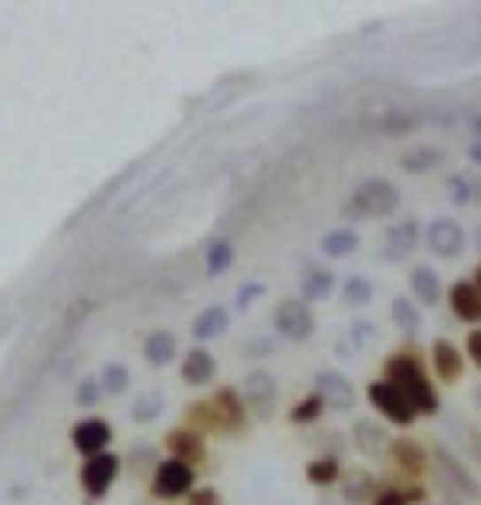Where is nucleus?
<instances>
[{
	"label": "nucleus",
	"mask_w": 481,
	"mask_h": 505,
	"mask_svg": "<svg viewBox=\"0 0 481 505\" xmlns=\"http://www.w3.org/2000/svg\"><path fill=\"white\" fill-rule=\"evenodd\" d=\"M322 414H326V400H322V397L312 390V393H306L299 404H291L289 421H291V424H299V428H308V424H315Z\"/></svg>",
	"instance_id": "c756f323"
},
{
	"label": "nucleus",
	"mask_w": 481,
	"mask_h": 505,
	"mask_svg": "<svg viewBox=\"0 0 481 505\" xmlns=\"http://www.w3.org/2000/svg\"><path fill=\"white\" fill-rule=\"evenodd\" d=\"M271 326L289 343H308L315 336V312L302 299H285V302H278V309L271 315Z\"/></svg>",
	"instance_id": "39448f33"
},
{
	"label": "nucleus",
	"mask_w": 481,
	"mask_h": 505,
	"mask_svg": "<svg viewBox=\"0 0 481 505\" xmlns=\"http://www.w3.org/2000/svg\"><path fill=\"white\" fill-rule=\"evenodd\" d=\"M444 163V150L441 146H414L400 156V170L407 174H427V170H438Z\"/></svg>",
	"instance_id": "bb28decb"
},
{
	"label": "nucleus",
	"mask_w": 481,
	"mask_h": 505,
	"mask_svg": "<svg viewBox=\"0 0 481 505\" xmlns=\"http://www.w3.org/2000/svg\"><path fill=\"white\" fill-rule=\"evenodd\" d=\"M183 424L197 434H224L221 431V417H217V408H213V400H193L187 414H183Z\"/></svg>",
	"instance_id": "b1692460"
},
{
	"label": "nucleus",
	"mask_w": 481,
	"mask_h": 505,
	"mask_svg": "<svg viewBox=\"0 0 481 505\" xmlns=\"http://www.w3.org/2000/svg\"><path fill=\"white\" fill-rule=\"evenodd\" d=\"M119 475H122V458H119L116 451H105V454H96V458L81 462V468H78V486H81V492L92 502H98V499H105L112 492Z\"/></svg>",
	"instance_id": "20e7f679"
},
{
	"label": "nucleus",
	"mask_w": 481,
	"mask_h": 505,
	"mask_svg": "<svg viewBox=\"0 0 481 505\" xmlns=\"http://www.w3.org/2000/svg\"><path fill=\"white\" fill-rule=\"evenodd\" d=\"M475 285H478V291H481V265L475 268Z\"/></svg>",
	"instance_id": "79ce46f5"
},
{
	"label": "nucleus",
	"mask_w": 481,
	"mask_h": 505,
	"mask_svg": "<svg viewBox=\"0 0 481 505\" xmlns=\"http://www.w3.org/2000/svg\"><path fill=\"white\" fill-rule=\"evenodd\" d=\"M193 488H197V468L183 465L170 454L153 465V478H150V495L153 499H163V502L190 499Z\"/></svg>",
	"instance_id": "7ed1b4c3"
},
{
	"label": "nucleus",
	"mask_w": 481,
	"mask_h": 505,
	"mask_svg": "<svg viewBox=\"0 0 481 505\" xmlns=\"http://www.w3.org/2000/svg\"><path fill=\"white\" fill-rule=\"evenodd\" d=\"M393 462L410 471V475H421L423 465H427V451H423L417 441H393Z\"/></svg>",
	"instance_id": "7c9ffc66"
},
{
	"label": "nucleus",
	"mask_w": 481,
	"mask_h": 505,
	"mask_svg": "<svg viewBox=\"0 0 481 505\" xmlns=\"http://www.w3.org/2000/svg\"><path fill=\"white\" fill-rule=\"evenodd\" d=\"M468 156H471V163H478V167H481V139L471 146V150H468Z\"/></svg>",
	"instance_id": "a19ab883"
},
{
	"label": "nucleus",
	"mask_w": 481,
	"mask_h": 505,
	"mask_svg": "<svg viewBox=\"0 0 481 505\" xmlns=\"http://www.w3.org/2000/svg\"><path fill=\"white\" fill-rule=\"evenodd\" d=\"M423 245L434 258H458L468 248V231L454 217H431L423 228Z\"/></svg>",
	"instance_id": "423d86ee"
},
{
	"label": "nucleus",
	"mask_w": 481,
	"mask_h": 505,
	"mask_svg": "<svg viewBox=\"0 0 481 505\" xmlns=\"http://www.w3.org/2000/svg\"><path fill=\"white\" fill-rule=\"evenodd\" d=\"M228 330H231V309L213 302V306H207V309H200L193 315L190 339H193V346H207L213 339L228 336Z\"/></svg>",
	"instance_id": "ddd939ff"
},
{
	"label": "nucleus",
	"mask_w": 481,
	"mask_h": 505,
	"mask_svg": "<svg viewBox=\"0 0 481 505\" xmlns=\"http://www.w3.org/2000/svg\"><path fill=\"white\" fill-rule=\"evenodd\" d=\"M373 505H410V502H407V492L390 488V492H380V495L373 499Z\"/></svg>",
	"instance_id": "58836bf2"
},
{
	"label": "nucleus",
	"mask_w": 481,
	"mask_h": 505,
	"mask_svg": "<svg viewBox=\"0 0 481 505\" xmlns=\"http://www.w3.org/2000/svg\"><path fill=\"white\" fill-rule=\"evenodd\" d=\"M217 377V356L207 346H190L180 360V380L187 387H207Z\"/></svg>",
	"instance_id": "4468645a"
},
{
	"label": "nucleus",
	"mask_w": 481,
	"mask_h": 505,
	"mask_svg": "<svg viewBox=\"0 0 481 505\" xmlns=\"http://www.w3.org/2000/svg\"><path fill=\"white\" fill-rule=\"evenodd\" d=\"M163 410H167V393L163 390H143L129 404V414H133L136 424H153Z\"/></svg>",
	"instance_id": "a878e982"
},
{
	"label": "nucleus",
	"mask_w": 481,
	"mask_h": 505,
	"mask_svg": "<svg viewBox=\"0 0 481 505\" xmlns=\"http://www.w3.org/2000/svg\"><path fill=\"white\" fill-rule=\"evenodd\" d=\"M390 319L397 322V330L404 332V336H417L421 332V312H417V306L410 302V299H404V295H397L393 302H390Z\"/></svg>",
	"instance_id": "c85d7f7f"
},
{
	"label": "nucleus",
	"mask_w": 481,
	"mask_h": 505,
	"mask_svg": "<svg viewBox=\"0 0 481 505\" xmlns=\"http://www.w3.org/2000/svg\"><path fill=\"white\" fill-rule=\"evenodd\" d=\"M397 207H400V190L386 176H369L349 194L343 214L353 217V221H360V217H390L397 214Z\"/></svg>",
	"instance_id": "f03ea898"
},
{
	"label": "nucleus",
	"mask_w": 481,
	"mask_h": 505,
	"mask_svg": "<svg viewBox=\"0 0 481 505\" xmlns=\"http://www.w3.org/2000/svg\"><path fill=\"white\" fill-rule=\"evenodd\" d=\"M468 356L481 367V330H475L471 336H468Z\"/></svg>",
	"instance_id": "ea45409f"
},
{
	"label": "nucleus",
	"mask_w": 481,
	"mask_h": 505,
	"mask_svg": "<svg viewBox=\"0 0 481 505\" xmlns=\"http://www.w3.org/2000/svg\"><path fill=\"white\" fill-rule=\"evenodd\" d=\"M475 133L481 136V119H475Z\"/></svg>",
	"instance_id": "37998d69"
},
{
	"label": "nucleus",
	"mask_w": 481,
	"mask_h": 505,
	"mask_svg": "<svg viewBox=\"0 0 481 505\" xmlns=\"http://www.w3.org/2000/svg\"><path fill=\"white\" fill-rule=\"evenodd\" d=\"M163 447L170 451V458H176V462H183V465H190V468H197V465H204V462H207V441H204V434L190 431L187 424L167 431Z\"/></svg>",
	"instance_id": "9b49d317"
},
{
	"label": "nucleus",
	"mask_w": 481,
	"mask_h": 505,
	"mask_svg": "<svg viewBox=\"0 0 481 505\" xmlns=\"http://www.w3.org/2000/svg\"><path fill=\"white\" fill-rule=\"evenodd\" d=\"M447 302H451V312L464 319V322H481V291L475 282H454L451 291H447Z\"/></svg>",
	"instance_id": "a211bd4d"
},
{
	"label": "nucleus",
	"mask_w": 481,
	"mask_h": 505,
	"mask_svg": "<svg viewBox=\"0 0 481 505\" xmlns=\"http://www.w3.org/2000/svg\"><path fill=\"white\" fill-rule=\"evenodd\" d=\"M360 248V231L356 228H332L319 237V252L322 258H332V261H339V258H349V254Z\"/></svg>",
	"instance_id": "412c9836"
},
{
	"label": "nucleus",
	"mask_w": 481,
	"mask_h": 505,
	"mask_svg": "<svg viewBox=\"0 0 481 505\" xmlns=\"http://www.w3.org/2000/svg\"><path fill=\"white\" fill-rule=\"evenodd\" d=\"M102 400V387H98V377H81L75 384V404L78 408H96Z\"/></svg>",
	"instance_id": "f704fd0d"
},
{
	"label": "nucleus",
	"mask_w": 481,
	"mask_h": 505,
	"mask_svg": "<svg viewBox=\"0 0 481 505\" xmlns=\"http://www.w3.org/2000/svg\"><path fill=\"white\" fill-rule=\"evenodd\" d=\"M423 237L421 224L414 217H407L400 224H393L390 231L384 234V258L386 261H404L410 258V252L417 248V241Z\"/></svg>",
	"instance_id": "2eb2a0df"
},
{
	"label": "nucleus",
	"mask_w": 481,
	"mask_h": 505,
	"mask_svg": "<svg viewBox=\"0 0 481 505\" xmlns=\"http://www.w3.org/2000/svg\"><path fill=\"white\" fill-rule=\"evenodd\" d=\"M211 400H213V408H217V417H221V431H224V434H244V431H248L251 410L248 404H244V397H241V390L221 387Z\"/></svg>",
	"instance_id": "f8f14e48"
},
{
	"label": "nucleus",
	"mask_w": 481,
	"mask_h": 505,
	"mask_svg": "<svg viewBox=\"0 0 481 505\" xmlns=\"http://www.w3.org/2000/svg\"><path fill=\"white\" fill-rule=\"evenodd\" d=\"M447 197H451V204L468 207V204H471V183H468L462 174L447 176Z\"/></svg>",
	"instance_id": "e433bc0d"
},
{
	"label": "nucleus",
	"mask_w": 481,
	"mask_h": 505,
	"mask_svg": "<svg viewBox=\"0 0 481 505\" xmlns=\"http://www.w3.org/2000/svg\"><path fill=\"white\" fill-rule=\"evenodd\" d=\"M72 447H75L81 458H96V454H105V451H112V438H116V431L112 424L105 421V417H81L75 428H72Z\"/></svg>",
	"instance_id": "1a4fd4ad"
},
{
	"label": "nucleus",
	"mask_w": 481,
	"mask_h": 505,
	"mask_svg": "<svg viewBox=\"0 0 481 505\" xmlns=\"http://www.w3.org/2000/svg\"><path fill=\"white\" fill-rule=\"evenodd\" d=\"M434 458H438V465H441L444 471H447V478H451L454 486L462 488V492H468L471 499H478V495H481L478 482H475V478H471V475L464 471V465L458 462V458H451V454H447L444 447H438V451H434Z\"/></svg>",
	"instance_id": "cd10ccee"
},
{
	"label": "nucleus",
	"mask_w": 481,
	"mask_h": 505,
	"mask_svg": "<svg viewBox=\"0 0 481 505\" xmlns=\"http://www.w3.org/2000/svg\"><path fill=\"white\" fill-rule=\"evenodd\" d=\"M312 387L315 393L326 400V408L332 410H349L356 404V387L349 384L346 373H339V369H319L315 377H312Z\"/></svg>",
	"instance_id": "9d476101"
},
{
	"label": "nucleus",
	"mask_w": 481,
	"mask_h": 505,
	"mask_svg": "<svg viewBox=\"0 0 481 505\" xmlns=\"http://www.w3.org/2000/svg\"><path fill=\"white\" fill-rule=\"evenodd\" d=\"M353 445L360 447L363 454H380V451H386L393 441H390V434H386L384 424H376V421L363 417V421H356V424H353Z\"/></svg>",
	"instance_id": "4be33fe9"
},
{
	"label": "nucleus",
	"mask_w": 481,
	"mask_h": 505,
	"mask_svg": "<svg viewBox=\"0 0 481 505\" xmlns=\"http://www.w3.org/2000/svg\"><path fill=\"white\" fill-rule=\"evenodd\" d=\"M176 356H180V339H176V332L153 330L143 339V360H146V367L167 369L170 363H176Z\"/></svg>",
	"instance_id": "dca6fc26"
},
{
	"label": "nucleus",
	"mask_w": 481,
	"mask_h": 505,
	"mask_svg": "<svg viewBox=\"0 0 481 505\" xmlns=\"http://www.w3.org/2000/svg\"><path fill=\"white\" fill-rule=\"evenodd\" d=\"M237 261V248H234L231 237H211L207 241V252H204V272L207 278H221L228 275Z\"/></svg>",
	"instance_id": "6ab92c4d"
},
{
	"label": "nucleus",
	"mask_w": 481,
	"mask_h": 505,
	"mask_svg": "<svg viewBox=\"0 0 481 505\" xmlns=\"http://www.w3.org/2000/svg\"><path fill=\"white\" fill-rule=\"evenodd\" d=\"M386 369V384H393V387L404 393L407 400L414 404V410L417 414H438L441 410V397H438V390H434V384L427 380V373H423V367L417 363V360H410V356H390L384 363Z\"/></svg>",
	"instance_id": "f257e3e1"
},
{
	"label": "nucleus",
	"mask_w": 481,
	"mask_h": 505,
	"mask_svg": "<svg viewBox=\"0 0 481 505\" xmlns=\"http://www.w3.org/2000/svg\"><path fill=\"white\" fill-rule=\"evenodd\" d=\"M187 505H224V499H221L217 488L204 486V488H193V495L187 499Z\"/></svg>",
	"instance_id": "4c0bfd02"
},
{
	"label": "nucleus",
	"mask_w": 481,
	"mask_h": 505,
	"mask_svg": "<svg viewBox=\"0 0 481 505\" xmlns=\"http://www.w3.org/2000/svg\"><path fill=\"white\" fill-rule=\"evenodd\" d=\"M431 356H434V369H438V377H441L444 384H454V380L464 373L462 353L454 350V343H447V339H434Z\"/></svg>",
	"instance_id": "5701e85b"
},
{
	"label": "nucleus",
	"mask_w": 481,
	"mask_h": 505,
	"mask_svg": "<svg viewBox=\"0 0 481 505\" xmlns=\"http://www.w3.org/2000/svg\"><path fill=\"white\" fill-rule=\"evenodd\" d=\"M336 285H339V278H336L332 268H326V265H308L306 275H302V282H299V299H302L306 306H312V302H326Z\"/></svg>",
	"instance_id": "f3484780"
},
{
	"label": "nucleus",
	"mask_w": 481,
	"mask_h": 505,
	"mask_svg": "<svg viewBox=\"0 0 481 505\" xmlns=\"http://www.w3.org/2000/svg\"><path fill=\"white\" fill-rule=\"evenodd\" d=\"M366 400L380 410L386 421H393V424H400V428H410L414 417H417L414 404H410L393 384H386V380H373V384L366 387Z\"/></svg>",
	"instance_id": "0eeeda50"
},
{
	"label": "nucleus",
	"mask_w": 481,
	"mask_h": 505,
	"mask_svg": "<svg viewBox=\"0 0 481 505\" xmlns=\"http://www.w3.org/2000/svg\"><path fill=\"white\" fill-rule=\"evenodd\" d=\"M98 377V387H102V397H122L126 390L133 387V369L126 363H105V367L96 373Z\"/></svg>",
	"instance_id": "393cba45"
},
{
	"label": "nucleus",
	"mask_w": 481,
	"mask_h": 505,
	"mask_svg": "<svg viewBox=\"0 0 481 505\" xmlns=\"http://www.w3.org/2000/svg\"><path fill=\"white\" fill-rule=\"evenodd\" d=\"M410 291H414V299L423 302V306H438L444 295L441 275L434 272L431 265H414V268H410Z\"/></svg>",
	"instance_id": "aec40b11"
},
{
	"label": "nucleus",
	"mask_w": 481,
	"mask_h": 505,
	"mask_svg": "<svg viewBox=\"0 0 481 505\" xmlns=\"http://www.w3.org/2000/svg\"><path fill=\"white\" fill-rule=\"evenodd\" d=\"M373 295H376V289H373V282H369L366 275H349L346 282H343V302L353 306V309L369 306V302H373Z\"/></svg>",
	"instance_id": "473e14b6"
},
{
	"label": "nucleus",
	"mask_w": 481,
	"mask_h": 505,
	"mask_svg": "<svg viewBox=\"0 0 481 505\" xmlns=\"http://www.w3.org/2000/svg\"><path fill=\"white\" fill-rule=\"evenodd\" d=\"M339 475H343V465L332 454H322V458H315V462L306 465L308 486H332V482H339Z\"/></svg>",
	"instance_id": "2f4dec72"
},
{
	"label": "nucleus",
	"mask_w": 481,
	"mask_h": 505,
	"mask_svg": "<svg viewBox=\"0 0 481 505\" xmlns=\"http://www.w3.org/2000/svg\"><path fill=\"white\" fill-rule=\"evenodd\" d=\"M268 295V285L265 282H258V278H251V282H241L237 291H234V309L237 312H251L261 299Z\"/></svg>",
	"instance_id": "72a5a7b5"
},
{
	"label": "nucleus",
	"mask_w": 481,
	"mask_h": 505,
	"mask_svg": "<svg viewBox=\"0 0 481 505\" xmlns=\"http://www.w3.org/2000/svg\"><path fill=\"white\" fill-rule=\"evenodd\" d=\"M241 397H244L251 414L271 417V414H275V404H278V377L265 367L251 369L248 377H244V384H241Z\"/></svg>",
	"instance_id": "6e6552de"
},
{
	"label": "nucleus",
	"mask_w": 481,
	"mask_h": 505,
	"mask_svg": "<svg viewBox=\"0 0 481 505\" xmlns=\"http://www.w3.org/2000/svg\"><path fill=\"white\" fill-rule=\"evenodd\" d=\"M366 488H369V475H366V471H349L343 495H346V499H349L353 505H360V502L366 499Z\"/></svg>",
	"instance_id": "c9c22d12"
}]
</instances>
